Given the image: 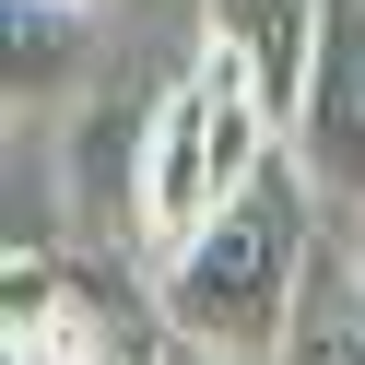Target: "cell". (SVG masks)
Masks as SVG:
<instances>
[{
	"instance_id": "6",
	"label": "cell",
	"mask_w": 365,
	"mask_h": 365,
	"mask_svg": "<svg viewBox=\"0 0 365 365\" xmlns=\"http://www.w3.org/2000/svg\"><path fill=\"white\" fill-rule=\"evenodd\" d=\"M283 365H365V294H354V283H341V294H307Z\"/></svg>"
},
{
	"instance_id": "8",
	"label": "cell",
	"mask_w": 365,
	"mask_h": 365,
	"mask_svg": "<svg viewBox=\"0 0 365 365\" xmlns=\"http://www.w3.org/2000/svg\"><path fill=\"white\" fill-rule=\"evenodd\" d=\"M165 365H212V354H189V341H165Z\"/></svg>"
},
{
	"instance_id": "7",
	"label": "cell",
	"mask_w": 365,
	"mask_h": 365,
	"mask_svg": "<svg viewBox=\"0 0 365 365\" xmlns=\"http://www.w3.org/2000/svg\"><path fill=\"white\" fill-rule=\"evenodd\" d=\"M341 283L365 294V212H341Z\"/></svg>"
},
{
	"instance_id": "2",
	"label": "cell",
	"mask_w": 365,
	"mask_h": 365,
	"mask_svg": "<svg viewBox=\"0 0 365 365\" xmlns=\"http://www.w3.org/2000/svg\"><path fill=\"white\" fill-rule=\"evenodd\" d=\"M271 153H283V130H271V106L247 95L236 71H212V59L177 71L165 95H153L142 142H130V224H142L153 271L189 259V247L224 224V200H236Z\"/></svg>"
},
{
	"instance_id": "5",
	"label": "cell",
	"mask_w": 365,
	"mask_h": 365,
	"mask_svg": "<svg viewBox=\"0 0 365 365\" xmlns=\"http://www.w3.org/2000/svg\"><path fill=\"white\" fill-rule=\"evenodd\" d=\"M0 12H12V95H59L83 71L95 0H0Z\"/></svg>"
},
{
	"instance_id": "3",
	"label": "cell",
	"mask_w": 365,
	"mask_h": 365,
	"mask_svg": "<svg viewBox=\"0 0 365 365\" xmlns=\"http://www.w3.org/2000/svg\"><path fill=\"white\" fill-rule=\"evenodd\" d=\"M318 48H330V0H200V59L236 71L247 95L271 106L283 142H294V118H307Z\"/></svg>"
},
{
	"instance_id": "1",
	"label": "cell",
	"mask_w": 365,
	"mask_h": 365,
	"mask_svg": "<svg viewBox=\"0 0 365 365\" xmlns=\"http://www.w3.org/2000/svg\"><path fill=\"white\" fill-rule=\"evenodd\" d=\"M307 224H318V189L294 153H271L259 177H247L236 200H224V224L189 247V259L153 271V318H165V341H189V354L212 365H283L294 318H307Z\"/></svg>"
},
{
	"instance_id": "9",
	"label": "cell",
	"mask_w": 365,
	"mask_h": 365,
	"mask_svg": "<svg viewBox=\"0 0 365 365\" xmlns=\"http://www.w3.org/2000/svg\"><path fill=\"white\" fill-rule=\"evenodd\" d=\"M95 12H106V0H95Z\"/></svg>"
},
{
	"instance_id": "4",
	"label": "cell",
	"mask_w": 365,
	"mask_h": 365,
	"mask_svg": "<svg viewBox=\"0 0 365 365\" xmlns=\"http://www.w3.org/2000/svg\"><path fill=\"white\" fill-rule=\"evenodd\" d=\"M294 165L318 200L365 212V0H330V48H318L307 118H294Z\"/></svg>"
}]
</instances>
